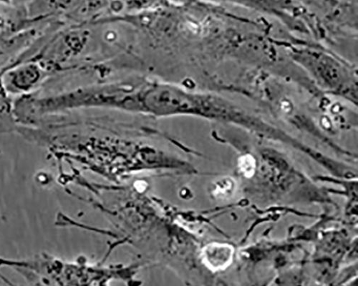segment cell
I'll return each mask as SVG.
<instances>
[{
  "label": "cell",
  "mask_w": 358,
  "mask_h": 286,
  "mask_svg": "<svg viewBox=\"0 0 358 286\" xmlns=\"http://www.w3.org/2000/svg\"><path fill=\"white\" fill-rule=\"evenodd\" d=\"M75 110L108 109L157 117H205L210 93L184 85L146 77L88 84L71 93Z\"/></svg>",
  "instance_id": "6da1fadb"
},
{
  "label": "cell",
  "mask_w": 358,
  "mask_h": 286,
  "mask_svg": "<svg viewBox=\"0 0 358 286\" xmlns=\"http://www.w3.org/2000/svg\"><path fill=\"white\" fill-rule=\"evenodd\" d=\"M2 81L7 93L20 97L35 93L52 74L38 61L18 59L2 70Z\"/></svg>",
  "instance_id": "7a4b0ae2"
},
{
  "label": "cell",
  "mask_w": 358,
  "mask_h": 286,
  "mask_svg": "<svg viewBox=\"0 0 358 286\" xmlns=\"http://www.w3.org/2000/svg\"><path fill=\"white\" fill-rule=\"evenodd\" d=\"M296 56L298 61L327 90L343 93L354 82L350 72L329 54L305 50Z\"/></svg>",
  "instance_id": "3957f363"
},
{
  "label": "cell",
  "mask_w": 358,
  "mask_h": 286,
  "mask_svg": "<svg viewBox=\"0 0 358 286\" xmlns=\"http://www.w3.org/2000/svg\"><path fill=\"white\" fill-rule=\"evenodd\" d=\"M86 0H34L29 5V22H38L53 16L67 15L83 8Z\"/></svg>",
  "instance_id": "277c9868"
},
{
  "label": "cell",
  "mask_w": 358,
  "mask_h": 286,
  "mask_svg": "<svg viewBox=\"0 0 358 286\" xmlns=\"http://www.w3.org/2000/svg\"><path fill=\"white\" fill-rule=\"evenodd\" d=\"M17 126L14 114L13 101L4 89L2 70H0V134L16 132Z\"/></svg>",
  "instance_id": "5b68a950"
},
{
  "label": "cell",
  "mask_w": 358,
  "mask_h": 286,
  "mask_svg": "<svg viewBox=\"0 0 358 286\" xmlns=\"http://www.w3.org/2000/svg\"><path fill=\"white\" fill-rule=\"evenodd\" d=\"M12 2H13V0H0V3H3V4H6V5L10 4Z\"/></svg>",
  "instance_id": "8992f818"
}]
</instances>
